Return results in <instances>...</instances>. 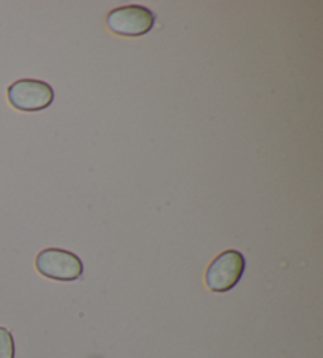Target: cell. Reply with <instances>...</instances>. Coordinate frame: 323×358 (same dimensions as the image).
<instances>
[{
    "label": "cell",
    "mask_w": 323,
    "mask_h": 358,
    "mask_svg": "<svg viewBox=\"0 0 323 358\" xmlns=\"http://www.w3.org/2000/svg\"><path fill=\"white\" fill-rule=\"evenodd\" d=\"M38 273L54 281H76L84 273L82 261L71 251L60 248H46L35 259Z\"/></svg>",
    "instance_id": "obj_2"
},
{
    "label": "cell",
    "mask_w": 323,
    "mask_h": 358,
    "mask_svg": "<svg viewBox=\"0 0 323 358\" xmlns=\"http://www.w3.org/2000/svg\"><path fill=\"white\" fill-rule=\"evenodd\" d=\"M0 358H15V339L5 327H0Z\"/></svg>",
    "instance_id": "obj_5"
},
{
    "label": "cell",
    "mask_w": 323,
    "mask_h": 358,
    "mask_svg": "<svg viewBox=\"0 0 323 358\" xmlns=\"http://www.w3.org/2000/svg\"><path fill=\"white\" fill-rule=\"evenodd\" d=\"M245 256L237 250H227L216 256L205 271V284L211 292H229L245 273Z\"/></svg>",
    "instance_id": "obj_1"
},
{
    "label": "cell",
    "mask_w": 323,
    "mask_h": 358,
    "mask_svg": "<svg viewBox=\"0 0 323 358\" xmlns=\"http://www.w3.org/2000/svg\"><path fill=\"white\" fill-rule=\"evenodd\" d=\"M11 106L22 113H38L49 108L54 101V89L51 84L38 79H20L7 90Z\"/></svg>",
    "instance_id": "obj_3"
},
{
    "label": "cell",
    "mask_w": 323,
    "mask_h": 358,
    "mask_svg": "<svg viewBox=\"0 0 323 358\" xmlns=\"http://www.w3.org/2000/svg\"><path fill=\"white\" fill-rule=\"evenodd\" d=\"M157 21L152 10L141 5H127L109 11L106 26L110 32L120 36H142L150 32Z\"/></svg>",
    "instance_id": "obj_4"
}]
</instances>
